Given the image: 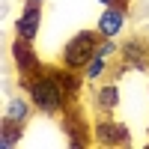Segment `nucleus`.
I'll list each match as a JSON object with an SVG mask.
<instances>
[{
    "label": "nucleus",
    "mask_w": 149,
    "mask_h": 149,
    "mask_svg": "<svg viewBox=\"0 0 149 149\" xmlns=\"http://www.w3.org/2000/svg\"><path fill=\"white\" fill-rule=\"evenodd\" d=\"M102 72H104V57H98V54H95L90 63L84 66V78H86V81H95Z\"/></svg>",
    "instance_id": "12"
},
{
    "label": "nucleus",
    "mask_w": 149,
    "mask_h": 149,
    "mask_svg": "<svg viewBox=\"0 0 149 149\" xmlns=\"http://www.w3.org/2000/svg\"><path fill=\"white\" fill-rule=\"evenodd\" d=\"M95 140L104 146H125L128 143V128L119 122H98L95 125Z\"/></svg>",
    "instance_id": "5"
},
{
    "label": "nucleus",
    "mask_w": 149,
    "mask_h": 149,
    "mask_svg": "<svg viewBox=\"0 0 149 149\" xmlns=\"http://www.w3.org/2000/svg\"><path fill=\"white\" fill-rule=\"evenodd\" d=\"M18 137H21V122L6 119V116H3V125H0V146H3V149L15 146V143H18Z\"/></svg>",
    "instance_id": "7"
},
{
    "label": "nucleus",
    "mask_w": 149,
    "mask_h": 149,
    "mask_svg": "<svg viewBox=\"0 0 149 149\" xmlns=\"http://www.w3.org/2000/svg\"><path fill=\"white\" fill-rule=\"evenodd\" d=\"M39 3H42V0H39Z\"/></svg>",
    "instance_id": "15"
},
{
    "label": "nucleus",
    "mask_w": 149,
    "mask_h": 149,
    "mask_svg": "<svg viewBox=\"0 0 149 149\" xmlns=\"http://www.w3.org/2000/svg\"><path fill=\"white\" fill-rule=\"evenodd\" d=\"M51 74L60 81V86H63L66 93H74V90H78V78L72 74V69H69V66H66V69H57V72H51Z\"/></svg>",
    "instance_id": "10"
},
{
    "label": "nucleus",
    "mask_w": 149,
    "mask_h": 149,
    "mask_svg": "<svg viewBox=\"0 0 149 149\" xmlns=\"http://www.w3.org/2000/svg\"><path fill=\"white\" fill-rule=\"evenodd\" d=\"M113 51H116V45H113V42L107 39L104 45H98V51H95V54H98V57H110V54H113Z\"/></svg>",
    "instance_id": "13"
},
{
    "label": "nucleus",
    "mask_w": 149,
    "mask_h": 149,
    "mask_svg": "<svg viewBox=\"0 0 149 149\" xmlns=\"http://www.w3.org/2000/svg\"><path fill=\"white\" fill-rule=\"evenodd\" d=\"M119 104V90H116V84H107L98 90V107L102 110H113Z\"/></svg>",
    "instance_id": "9"
},
{
    "label": "nucleus",
    "mask_w": 149,
    "mask_h": 149,
    "mask_svg": "<svg viewBox=\"0 0 149 149\" xmlns=\"http://www.w3.org/2000/svg\"><path fill=\"white\" fill-rule=\"evenodd\" d=\"M95 51H98V39H95V33L81 30L78 36H72V39H69L66 51H63V63H66L69 69H84V66L95 57Z\"/></svg>",
    "instance_id": "2"
},
{
    "label": "nucleus",
    "mask_w": 149,
    "mask_h": 149,
    "mask_svg": "<svg viewBox=\"0 0 149 149\" xmlns=\"http://www.w3.org/2000/svg\"><path fill=\"white\" fill-rule=\"evenodd\" d=\"M122 54H125V60H131V66L143 69V45L140 42H128L125 48H122Z\"/></svg>",
    "instance_id": "11"
},
{
    "label": "nucleus",
    "mask_w": 149,
    "mask_h": 149,
    "mask_svg": "<svg viewBox=\"0 0 149 149\" xmlns=\"http://www.w3.org/2000/svg\"><path fill=\"white\" fill-rule=\"evenodd\" d=\"M122 24H125V12H122V6H107L102 12V18H98V33H102L104 39H113V36L122 30Z\"/></svg>",
    "instance_id": "6"
},
{
    "label": "nucleus",
    "mask_w": 149,
    "mask_h": 149,
    "mask_svg": "<svg viewBox=\"0 0 149 149\" xmlns=\"http://www.w3.org/2000/svg\"><path fill=\"white\" fill-rule=\"evenodd\" d=\"M39 21H42L39 0H27V6L21 9V18H18V36H24V39H33V36L39 33Z\"/></svg>",
    "instance_id": "4"
},
{
    "label": "nucleus",
    "mask_w": 149,
    "mask_h": 149,
    "mask_svg": "<svg viewBox=\"0 0 149 149\" xmlns=\"http://www.w3.org/2000/svg\"><path fill=\"white\" fill-rule=\"evenodd\" d=\"M30 102H33V98H30ZM30 102H27V98H12V102L6 104V110H3V116L15 119V122H24L30 116Z\"/></svg>",
    "instance_id": "8"
},
{
    "label": "nucleus",
    "mask_w": 149,
    "mask_h": 149,
    "mask_svg": "<svg viewBox=\"0 0 149 149\" xmlns=\"http://www.w3.org/2000/svg\"><path fill=\"white\" fill-rule=\"evenodd\" d=\"M63 95H66V90L60 86V81L54 78L51 72L33 78V84H30V98H33V104L39 107V110H45V113H57V110L63 107Z\"/></svg>",
    "instance_id": "1"
},
{
    "label": "nucleus",
    "mask_w": 149,
    "mask_h": 149,
    "mask_svg": "<svg viewBox=\"0 0 149 149\" xmlns=\"http://www.w3.org/2000/svg\"><path fill=\"white\" fill-rule=\"evenodd\" d=\"M12 57H15V66L18 72L24 74V78H39L42 74V66H39V60H36L33 54V48H30V39H24V36H18L15 45H12Z\"/></svg>",
    "instance_id": "3"
},
{
    "label": "nucleus",
    "mask_w": 149,
    "mask_h": 149,
    "mask_svg": "<svg viewBox=\"0 0 149 149\" xmlns=\"http://www.w3.org/2000/svg\"><path fill=\"white\" fill-rule=\"evenodd\" d=\"M98 3H104V6H122L119 0H98Z\"/></svg>",
    "instance_id": "14"
}]
</instances>
